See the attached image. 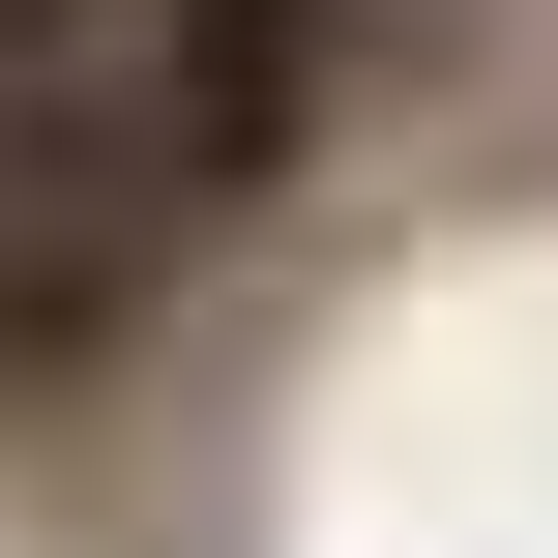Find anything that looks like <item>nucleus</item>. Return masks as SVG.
Returning a JSON list of instances; mask_svg holds the SVG:
<instances>
[{
	"label": "nucleus",
	"mask_w": 558,
	"mask_h": 558,
	"mask_svg": "<svg viewBox=\"0 0 558 558\" xmlns=\"http://www.w3.org/2000/svg\"><path fill=\"white\" fill-rule=\"evenodd\" d=\"M353 88V0H147V118H177V206H265Z\"/></svg>",
	"instance_id": "f257e3e1"
}]
</instances>
